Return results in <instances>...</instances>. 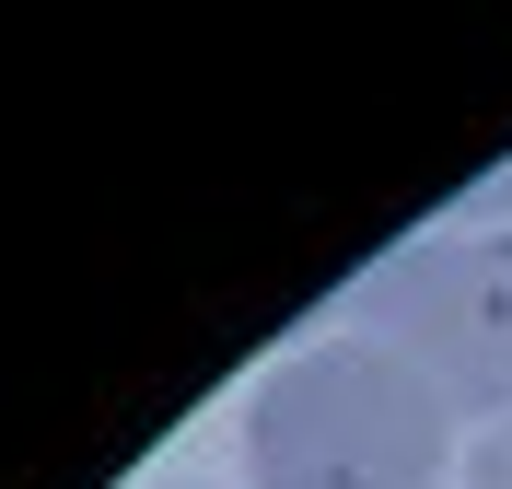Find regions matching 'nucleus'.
Segmentation results:
<instances>
[{"instance_id": "nucleus-2", "label": "nucleus", "mask_w": 512, "mask_h": 489, "mask_svg": "<svg viewBox=\"0 0 512 489\" xmlns=\"http://www.w3.org/2000/svg\"><path fill=\"white\" fill-rule=\"evenodd\" d=\"M361 338H384L443 408H512V233L396 245L361 280Z\"/></svg>"}, {"instance_id": "nucleus-1", "label": "nucleus", "mask_w": 512, "mask_h": 489, "mask_svg": "<svg viewBox=\"0 0 512 489\" xmlns=\"http://www.w3.org/2000/svg\"><path fill=\"white\" fill-rule=\"evenodd\" d=\"M245 455H256V489H443L454 408L384 338H326L268 373Z\"/></svg>"}, {"instance_id": "nucleus-3", "label": "nucleus", "mask_w": 512, "mask_h": 489, "mask_svg": "<svg viewBox=\"0 0 512 489\" xmlns=\"http://www.w3.org/2000/svg\"><path fill=\"white\" fill-rule=\"evenodd\" d=\"M466 489H512V420L478 443V466H466Z\"/></svg>"}]
</instances>
